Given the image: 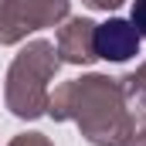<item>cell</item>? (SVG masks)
Listing matches in <instances>:
<instances>
[{
  "instance_id": "obj_1",
  "label": "cell",
  "mask_w": 146,
  "mask_h": 146,
  "mask_svg": "<svg viewBox=\"0 0 146 146\" xmlns=\"http://www.w3.org/2000/svg\"><path fill=\"white\" fill-rule=\"evenodd\" d=\"M92 48L99 58L106 61H126L136 54L139 48V31L133 27V21H106L95 27V37H92Z\"/></svg>"
},
{
  "instance_id": "obj_2",
  "label": "cell",
  "mask_w": 146,
  "mask_h": 146,
  "mask_svg": "<svg viewBox=\"0 0 146 146\" xmlns=\"http://www.w3.org/2000/svg\"><path fill=\"white\" fill-rule=\"evenodd\" d=\"M133 27L139 31V37H146V0H133V14H129Z\"/></svg>"
}]
</instances>
